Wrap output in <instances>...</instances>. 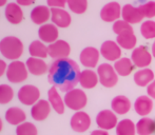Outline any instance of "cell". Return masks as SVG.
I'll list each match as a JSON object with an SVG mask.
<instances>
[{
	"instance_id": "cell-16",
	"label": "cell",
	"mask_w": 155,
	"mask_h": 135,
	"mask_svg": "<svg viewBox=\"0 0 155 135\" xmlns=\"http://www.w3.org/2000/svg\"><path fill=\"white\" fill-rule=\"evenodd\" d=\"M51 20L57 28H68L72 22L71 15L63 8H51Z\"/></svg>"
},
{
	"instance_id": "cell-28",
	"label": "cell",
	"mask_w": 155,
	"mask_h": 135,
	"mask_svg": "<svg viewBox=\"0 0 155 135\" xmlns=\"http://www.w3.org/2000/svg\"><path fill=\"white\" fill-rule=\"evenodd\" d=\"M114 69L116 71V73L118 74V76H123V77H126V76H129L134 70V64L132 62L131 58L128 57H123L120 59H118L117 61H115L114 64Z\"/></svg>"
},
{
	"instance_id": "cell-2",
	"label": "cell",
	"mask_w": 155,
	"mask_h": 135,
	"mask_svg": "<svg viewBox=\"0 0 155 135\" xmlns=\"http://www.w3.org/2000/svg\"><path fill=\"white\" fill-rule=\"evenodd\" d=\"M25 47L22 41L15 36H6L0 41V53L4 58L14 61L22 56Z\"/></svg>"
},
{
	"instance_id": "cell-42",
	"label": "cell",
	"mask_w": 155,
	"mask_h": 135,
	"mask_svg": "<svg viewBox=\"0 0 155 135\" xmlns=\"http://www.w3.org/2000/svg\"><path fill=\"white\" fill-rule=\"evenodd\" d=\"M91 135H109V133H108V131H106V130L97 129V130H94V131L91 132Z\"/></svg>"
},
{
	"instance_id": "cell-32",
	"label": "cell",
	"mask_w": 155,
	"mask_h": 135,
	"mask_svg": "<svg viewBox=\"0 0 155 135\" xmlns=\"http://www.w3.org/2000/svg\"><path fill=\"white\" fill-rule=\"evenodd\" d=\"M68 6L74 14H84L88 8V0H68Z\"/></svg>"
},
{
	"instance_id": "cell-17",
	"label": "cell",
	"mask_w": 155,
	"mask_h": 135,
	"mask_svg": "<svg viewBox=\"0 0 155 135\" xmlns=\"http://www.w3.org/2000/svg\"><path fill=\"white\" fill-rule=\"evenodd\" d=\"M4 15H5L6 20L12 25H19L21 21L23 20L25 16H23V11L19 4L15 3V2H11V3L6 4L5 11H4Z\"/></svg>"
},
{
	"instance_id": "cell-20",
	"label": "cell",
	"mask_w": 155,
	"mask_h": 135,
	"mask_svg": "<svg viewBox=\"0 0 155 135\" xmlns=\"http://www.w3.org/2000/svg\"><path fill=\"white\" fill-rule=\"evenodd\" d=\"M121 17H123V20L127 21L130 25L138 23L145 18L140 8H135V6L131 5V4H126L123 8V10H121Z\"/></svg>"
},
{
	"instance_id": "cell-26",
	"label": "cell",
	"mask_w": 155,
	"mask_h": 135,
	"mask_svg": "<svg viewBox=\"0 0 155 135\" xmlns=\"http://www.w3.org/2000/svg\"><path fill=\"white\" fill-rule=\"evenodd\" d=\"M137 135H153L155 134V119L146 116L140 118L136 123Z\"/></svg>"
},
{
	"instance_id": "cell-24",
	"label": "cell",
	"mask_w": 155,
	"mask_h": 135,
	"mask_svg": "<svg viewBox=\"0 0 155 135\" xmlns=\"http://www.w3.org/2000/svg\"><path fill=\"white\" fill-rule=\"evenodd\" d=\"M131 107H132V104H131L130 99L127 96H124V95L115 96L112 99V102H111L112 111L115 114H118V115L127 114L131 110Z\"/></svg>"
},
{
	"instance_id": "cell-35",
	"label": "cell",
	"mask_w": 155,
	"mask_h": 135,
	"mask_svg": "<svg viewBox=\"0 0 155 135\" xmlns=\"http://www.w3.org/2000/svg\"><path fill=\"white\" fill-rule=\"evenodd\" d=\"M14 90L8 84H0V104H6L12 101Z\"/></svg>"
},
{
	"instance_id": "cell-18",
	"label": "cell",
	"mask_w": 155,
	"mask_h": 135,
	"mask_svg": "<svg viewBox=\"0 0 155 135\" xmlns=\"http://www.w3.org/2000/svg\"><path fill=\"white\" fill-rule=\"evenodd\" d=\"M153 99L148 95H141L137 97L134 102V110L139 116L146 117L153 110Z\"/></svg>"
},
{
	"instance_id": "cell-45",
	"label": "cell",
	"mask_w": 155,
	"mask_h": 135,
	"mask_svg": "<svg viewBox=\"0 0 155 135\" xmlns=\"http://www.w3.org/2000/svg\"><path fill=\"white\" fill-rule=\"evenodd\" d=\"M2 128H3V123H2V119L0 118V132L2 131Z\"/></svg>"
},
{
	"instance_id": "cell-7",
	"label": "cell",
	"mask_w": 155,
	"mask_h": 135,
	"mask_svg": "<svg viewBox=\"0 0 155 135\" xmlns=\"http://www.w3.org/2000/svg\"><path fill=\"white\" fill-rule=\"evenodd\" d=\"M152 57H153L152 53H150L148 48L145 45H139L135 48L131 54V60L134 64V66L140 69L149 67L152 62Z\"/></svg>"
},
{
	"instance_id": "cell-15",
	"label": "cell",
	"mask_w": 155,
	"mask_h": 135,
	"mask_svg": "<svg viewBox=\"0 0 155 135\" xmlns=\"http://www.w3.org/2000/svg\"><path fill=\"white\" fill-rule=\"evenodd\" d=\"M38 36L42 42L51 44L58 40L59 31H58V28L53 23H45L43 25H40V28L38 29Z\"/></svg>"
},
{
	"instance_id": "cell-21",
	"label": "cell",
	"mask_w": 155,
	"mask_h": 135,
	"mask_svg": "<svg viewBox=\"0 0 155 135\" xmlns=\"http://www.w3.org/2000/svg\"><path fill=\"white\" fill-rule=\"evenodd\" d=\"M29 73H31L34 76H41L45 75L49 71V67L45 64V61L41 58L30 57L25 62Z\"/></svg>"
},
{
	"instance_id": "cell-41",
	"label": "cell",
	"mask_w": 155,
	"mask_h": 135,
	"mask_svg": "<svg viewBox=\"0 0 155 135\" xmlns=\"http://www.w3.org/2000/svg\"><path fill=\"white\" fill-rule=\"evenodd\" d=\"M8 70V66H6V62L4 60L0 59V77L4 75V73Z\"/></svg>"
},
{
	"instance_id": "cell-27",
	"label": "cell",
	"mask_w": 155,
	"mask_h": 135,
	"mask_svg": "<svg viewBox=\"0 0 155 135\" xmlns=\"http://www.w3.org/2000/svg\"><path fill=\"white\" fill-rule=\"evenodd\" d=\"M154 80V72L149 68L140 69L134 74V82L138 87H148Z\"/></svg>"
},
{
	"instance_id": "cell-8",
	"label": "cell",
	"mask_w": 155,
	"mask_h": 135,
	"mask_svg": "<svg viewBox=\"0 0 155 135\" xmlns=\"http://www.w3.org/2000/svg\"><path fill=\"white\" fill-rule=\"evenodd\" d=\"M91 117L84 111H77L74 113V115L71 117L70 120V126L72 130L77 133H84L87 132L91 127Z\"/></svg>"
},
{
	"instance_id": "cell-13",
	"label": "cell",
	"mask_w": 155,
	"mask_h": 135,
	"mask_svg": "<svg viewBox=\"0 0 155 135\" xmlns=\"http://www.w3.org/2000/svg\"><path fill=\"white\" fill-rule=\"evenodd\" d=\"M100 57V51L94 47H87L81 51L79 55V60L84 67L88 69L96 68Z\"/></svg>"
},
{
	"instance_id": "cell-10",
	"label": "cell",
	"mask_w": 155,
	"mask_h": 135,
	"mask_svg": "<svg viewBox=\"0 0 155 135\" xmlns=\"http://www.w3.org/2000/svg\"><path fill=\"white\" fill-rule=\"evenodd\" d=\"M48 53L50 57L55 60L69 58V55L71 53V47L65 40L58 39L57 41L48 45Z\"/></svg>"
},
{
	"instance_id": "cell-9",
	"label": "cell",
	"mask_w": 155,
	"mask_h": 135,
	"mask_svg": "<svg viewBox=\"0 0 155 135\" xmlns=\"http://www.w3.org/2000/svg\"><path fill=\"white\" fill-rule=\"evenodd\" d=\"M117 123L118 119L112 110H102L96 116V125L99 129L109 131L116 128Z\"/></svg>"
},
{
	"instance_id": "cell-33",
	"label": "cell",
	"mask_w": 155,
	"mask_h": 135,
	"mask_svg": "<svg viewBox=\"0 0 155 135\" xmlns=\"http://www.w3.org/2000/svg\"><path fill=\"white\" fill-rule=\"evenodd\" d=\"M140 33L143 35V38L154 39L155 38V21L149 19V20L141 23Z\"/></svg>"
},
{
	"instance_id": "cell-3",
	"label": "cell",
	"mask_w": 155,
	"mask_h": 135,
	"mask_svg": "<svg viewBox=\"0 0 155 135\" xmlns=\"http://www.w3.org/2000/svg\"><path fill=\"white\" fill-rule=\"evenodd\" d=\"M64 104L65 107L73 111H81L88 104V97L81 89H73L65 93L64 95Z\"/></svg>"
},
{
	"instance_id": "cell-19",
	"label": "cell",
	"mask_w": 155,
	"mask_h": 135,
	"mask_svg": "<svg viewBox=\"0 0 155 135\" xmlns=\"http://www.w3.org/2000/svg\"><path fill=\"white\" fill-rule=\"evenodd\" d=\"M51 19V8L47 5H37L31 12V20L37 25H43Z\"/></svg>"
},
{
	"instance_id": "cell-39",
	"label": "cell",
	"mask_w": 155,
	"mask_h": 135,
	"mask_svg": "<svg viewBox=\"0 0 155 135\" xmlns=\"http://www.w3.org/2000/svg\"><path fill=\"white\" fill-rule=\"evenodd\" d=\"M147 93L148 96L151 97L152 99H155V79L147 87Z\"/></svg>"
},
{
	"instance_id": "cell-12",
	"label": "cell",
	"mask_w": 155,
	"mask_h": 135,
	"mask_svg": "<svg viewBox=\"0 0 155 135\" xmlns=\"http://www.w3.org/2000/svg\"><path fill=\"white\" fill-rule=\"evenodd\" d=\"M121 10L123 8L118 2H109L106 5H104V8L100 11V18L104 22H115L120 18Z\"/></svg>"
},
{
	"instance_id": "cell-6",
	"label": "cell",
	"mask_w": 155,
	"mask_h": 135,
	"mask_svg": "<svg viewBox=\"0 0 155 135\" xmlns=\"http://www.w3.org/2000/svg\"><path fill=\"white\" fill-rule=\"evenodd\" d=\"M17 97L25 106H34L40 98V91L33 84H25L19 89Z\"/></svg>"
},
{
	"instance_id": "cell-22",
	"label": "cell",
	"mask_w": 155,
	"mask_h": 135,
	"mask_svg": "<svg viewBox=\"0 0 155 135\" xmlns=\"http://www.w3.org/2000/svg\"><path fill=\"white\" fill-rule=\"evenodd\" d=\"M5 120L12 126H19L25 123L27 119V114L22 109L18 107H11L5 112Z\"/></svg>"
},
{
	"instance_id": "cell-11",
	"label": "cell",
	"mask_w": 155,
	"mask_h": 135,
	"mask_svg": "<svg viewBox=\"0 0 155 135\" xmlns=\"http://www.w3.org/2000/svg\"><path fill=\"white\" fill-rule=\"evenodd\" d=\"M100 55L108 61H117L121 58V48L113 40H107L100 47Z\"/></svg>"
},
{
	"instance_id": "cell-36",
	"label": "cell",
	"mask_w": 155,
	"mask_h": 135,
	"mask_svg": "<svg viewBox=\"0 0 155 135\" xmlns=\"http://www.w3.org/2000/svg\"><path fill=\"white\" fill-rule=\"evenodd\" d=\"M113 32L117 35H121L124 33H130V32H133V28L130 23H128L124 20H117L114 22L113 25Z\"/></svg>"
},
{
	"instance_id": "cell-38",
	"label": "cell",
	"mask_w": 155,
	"mask_h": 135,
	"mask_svg": "<svg viewBox=\"0 0 155 135\" xmlns=\"http://www.w3.org/2000/svg\"><path fill=\"white\" fill-rule=\"evenodd\" d=\"M48 6L56 8H63L68 4V0H47Z\"/></svg>"
},
{
	"instance_id": "cell-31",
	"label": "cell",
	"mask_w": 155,
	"mask_h": 135,
	"mask_svg": "<svg viewBox=\"0 0 155 135\" xmlns=\"http://www.w3.org/2000/svg\"><path fill=\"white\" fill-rule=\"evenodd\" d=\"M115 131L116 135H136V123L129 118L123 119L118 121Z\"/></svg>"
},
{
	"instance_id": "cell-4",
	"label": "cell",
	"mask_w": 155,
	"mask_h": 135,
	"mask_svg": "<svg viewBox=\"0 0 155 135\" xmlns=\"http://www.w3.org/2000/svg\"><path fill=\"white\" fill-rule=\"evenodd\" d=\"M29 71L27 64L20 60H14L8 66L6 70V78L12 84H21L27 80Z\"/></svg>"
},
{
	"instance_id": "cell-40",
	"label": "cell",
	"mask_w": 155,
	"mask_h": 135,
	"mask_svg": "<svg viewBox=\"0 0 155 135\" xmlns=\"http://www.w3.org/2000/svg\"><path fill=\"white\" fill-rule=\"evenodd\" d=\"M35 2V0H16V3L20 6H30Z\"/></svg>"
},
{
	"instance_id": "cell-1",
	"label": "cell",
	"mask_w": 155,
	"mask_h": 135,
	"mask_svg": "<svg viewBox=\"0 0 155 135\" xmlns=\"http://www.w3.org/2000/svg\"><path fill=\"white\" fill-rule=\"evenodd\" d=\"M80 73L79 66L73 59H56L49 68L48 80L62 92H69L79 84Z\"/></svg>"
},
{
	"instance_id": "cell-25",
	"label": "cell",
	"mask_w": 155,
	"mask_h": 135,
	"mask_svg": "<svg viewBox=\"0 0 155 135\" xmlns=\"http://www.w3.org/2000/svg\"><path fill=\"white\" fill-rule=\"evenodd\" d=\"M48 98H49V102L51 104L52 109L57 114H63L64 113V109H65L64 100L61 98L60 94L58 93L56 87H52L49 90V92H48Z\"/></svg>"
},
{
	"instance_id": "cell-5",
	"label": "cell",
	"mask_w": 155,
	"mask_h": 135,
	"mask_svg": "<svg viewBox=\"0 0 155 135\" xmlns=\"http://www.w3.org/2000/svg\"><path fill=\"white\" fill-rule=\"evenodd\" d=\"M97 75L100 84L104 88H113L118 82V74L110 64H101L97 68Z\"/></svg>"
},
{
	"instance_id": "cell-14",
	"label": "cell",
	"mask_w": 155,
	"mask_h": 135,
	"mask_svg": "<svg viewBox=\"0 0 155 135\" xmlns=\"http://www.w3.org/2000/svg\"><path fill=\"white\" fill-rule=\"evenodd\" d=\"M52 107L49 100L45 99H39L31 109V116L36 121H43L49 117L51 113Z\"/></svg>"
},
{
	"instance_id": "cell-43",
	"label": "cell",
	"mask_w": 155,
	"mask_h": 135,
	"mask_svg": "<svg viewBox=\"0 0 155 135\" xmlns=\"http://www.w3.org/2000/svg\"><path fill=\"white\" fill-rule=\"evenodd\" d=\"M152 56L155 58V41L153 42V44H152Z\"/></svg>"
},
{
	"instance_id": "cell-37",
	"label": "cell",
	"mask_w": 155,
	"mask_h": 135,
	"mask_svg": "<svg viewBox=\"0 0 155 135\" xmlns=\"http://www.w3.org/2000/svg\"><path fill=\"white\" fill-rule=\"evenodd\" d=\"M143 17L146 18H154L155 17V1H148L147 3L139 6Z\"/></svg>"
},
{
	"instance_id": "cell-29",
	"label": "cell",
	"mask_w": 155,
	"mask_h": 135,
	"mask_svg": "<svg viewBox=\"0 0 155 135\" xmlns=\"http://www.w3.org/2000/svg\"><path fill=\"white\" fill-rule=\"evenodd\" d=\"M29 53L31 55V57L45 59L49 55V53H48V45H45V43L42 42L41 40H34L29 45Z\"/></svg>"
},
{
	"instance_id": "cell-34",
	"label": "cell",
	"mask_w": 155,
	"mask_h": 135,
	"mask_svg": "<svg viewBox=\"0 0 155 135\" xmlns=\"http://www.w3.org/2000/svg\"><path fill=\"white\" fill-rule=\"evenodd\" d=\"M16 135H38V130L34 123L25 121L21 125L17 126Z\"/></svg>"
},
{
	"instance_id": "cell-23",
	"label": "cell",
	"mask_w": 155,
	"mask_h": 135,
	"mask_svg": "<svg viewBox=\"0 0 155 135\" xmlns=\"http://www.w3.org/2000/svg\"><path fill=\"white\" fill-rule=\"evenodd\" d=\"M99 82L97 72L93 71L92 69H86L81 71L79 76V84L84 89H93Z\"/></svg>"
},
{
	"instance_id": "cell-44",
	"label": "cell",
	"mask_w": 155,
	"mask_h": 135,
	"mask_svg": "<svg viewBox=\"0 0 155 135\" xmlns=\"http://www.w3.org/2000/svg\"><path fill=\"white\" fill-rule=\"evenodd\" d=\"M6 2H8V0H0V8H2V6L5 5Z\"/></svg>"
},
{
	"instance_id": "cell-30",
	"label": "cell",
	"mask_w": 155,
	"mask_h": 135,
	"mask_svg": "<svg viewBox=\"0 0 155 135\" xmlns=\"http://www.w3.org/2000/svg\"><path fill=\"white\" fill-rule=\"evenodd\" d=\"M116 42L124 50H134L137 43V38L133 32L117 35Z\"/></svg>"
}]
</instances>
